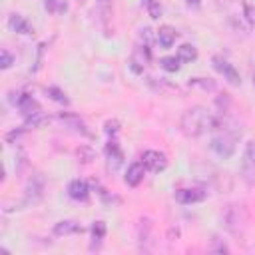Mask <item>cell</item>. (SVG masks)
Segmentation results:
<instances>
[{
  "mask_svg": "<svg viewBox=\"0 0 255 255\" xmlns=\"http://www.w3.org/2000/svg\"><path fill=\"white\" fill-rule=\"evenodd\" d=\"M177 58L179 62H193L197 58V48L193 44H181L177 48Z\"/></svg>",
  "mask_w": 255,
  "mask_h": 255,
  "instance_id": "obj_16",
  "label": "cell"
},
{
  "mask_svg": "<svg viewBox=\"0 0 255 255\" xmlns=\"http://www.w3.org/2000/svg\"><path fill=\"white\" fill-rule=\"evenodd\" d=\"M213 68L231 84V86H239L241 84V78H239V72L233 68V64H229L227 60H223V58H219V56H215L213 58Z\"/></svg>",
  "mask_w": 255,
  "mask_h": 255,
  "instance_id": "obj_6",
  "label": "cell"
},
{
  "mask_svg": "<svg viewBox=\"0 0 255 255\" xmlns=\"http://www.w3.org/2000/svg\"><path fill=\"white\" fill-rule=\"evenodd\" d=\"M104 129H106V133H108V135H112V137H114V135L120 131V124H118V120H108Z\"/></svg>",
  "mask_w": 255,
  "mask_h": 255,
  "instance_id": "obj_26",
  "label": "cell"
},
{
  "mask_svg": "<svg viewBox=\"0 0 255 255\" xmlns=\"http://www.w3.org/2000/svg\"><path fill=\"white\" fill-rule=\"evenodd\" d=\"M68 195L74 201H86L90 197V187H88V183L84 179H74L68 185Z\"/></svg>",
  "mask_w": 255,
  "mask_h": 255,
  "instance_id": "obj_12",
  "label": "cell"
},
{
  "mask_svg": "<svg viewBox=\"0 0 255 255\" xmlns=\"http://www.w3.org/2000/svg\"><path fill=\"white\" fill-rule=\"evenodd\" d=\"M76 155H78V159H80L82 163H92V161L96 159L94 149H92V147H88V145H80V147H78V151H76Z\"/></svg>",
  "mask_w": 255,
  "mask_h": 255,
  "instance_id": "obj_17",
  "label": "cell"
},
{
  "mask_svg": "<svg viewBox=\"0 0 255 255\" xmlns=\"http://www.w3.org/2000/svg\"><path fill=\"white\" fill-rule=\"evenodd\" d=\"M155 38H157V42H159L161 48H171V46L175 44L177 32H175V28H171V26H159Z\"/></svg>",
  "mask_w": 255,
  "mask_h": 255,
  "instance_id": "obj_14",
  "label": "cell"
},
{
  "mask_svg": "<svg viewBox=\"0 0 255 255\" xmlns=\"http://www.w3.org/2000/svg\"><path fill=\"white\" fill-rule=\"evenodd\" d=\"M82 231V225L72 221V219H64V221H58L54 225V235L62 237V235H74V233H80Z\"/></svg>",
  "mask_w": 255,
  "mask_h": 255,
  "instance_id": "obj_15",
  "label": "cell"
},
{
  "mask_svg": "<svg viewBox=\"0 0 255 255\" xmlns=\"http://www.w3.org/2000/svg\"><path fill=\"white\" fill-rule=\"evenodd\" d=\"M106 157H108V167L112 171H118L120 165L124 163V151L120 149V145H118L116 139H110L106 143Z\"/></svg>",
  "mask_w": 255,
  "mask_h": 255,
  "instance_id": "obj_8",
  "label": "cell"
},
{
  "mask_svg": "<svg viewBox=\"0 0 255 255\" xmlns=\"http://www.w3.org/2000/svg\"><path fill=\"white\" fill-rule=\"evenodd\" d=\"M58 2H60V0H46V10L54 14V12H56V4H58Z\"/></svg>",
  "mask_w": 255,
  "mask_h": 255,
  "instance_id": "obj_29",
  "label": "cell"
},
{
  "mask_svg": "<svg viewBox=\"0 0 255 255\" xmlns=\"http://www.w3.org/2000/svg\"><path fill=\"white\" fill-rule=\"evenodd\" d=\"M215 120H217V116H213L207 108L193 106V108H189L181 114L179 128H181V133L185 137L195 139V137L203 135L205 131H211L213 126H215Z\"/></svg>",
  "mask_w": 255,
  "mask_h": 255,
  "instance_id": "obj_1",
  "label": "cell"
},
{
  "mask_svg": "<svg viewBox=\"0 0 255 255\" xmlns=\"http://www.w3.org/2000/svg\"><path fill=\"white\" fill-rule=\"evenodd\" d=\"M141 163H143V167H145L147 171L159 173V171H163V169L167 167V157H165V153H161V151L147 149V151H143V155H141Z\"/></svg>",
  "mask_w": 255,
  "mask_h": 255,
  "instance_id": "obj_4",
  "label": "cell"
},
{
  "mask_svg": "<svg viewBox=\"0 0 255 255\" xmlns=\"http://www.w3.org/2000/svg\"><path fill=\"white\" fill-rule=\"evenodd\" d=\"M159 64L165 72H177L179 70V58L177 56H165L159 60Z\"/></svg>",
  "mask_w": 255,
  "mask_h": 255,
  "instance_id": "obj_18",
  "label": "cell"
},
{
  "mask_svg": "<svg viewBox=\"0 0 255 255\" xmlns=\"http://www.w3.org/2000/svg\"><path fill=\"white\" fill-rule=\"evenodd\" d=\"M8 28H10L12 32H16V34H32V32H34L32 24H30L24 16H20V14H10V18H8Z\"/></svg>",
  "mask_w": 255,
  "mask_h": 255,
  "instance_id": "obj_13",
  "label": "cell"
},
{
  "mask_svg": "<svg viewBox=\"0 0 255 255\" xmlns=\"http://www.w3.org/2000/svg\"><path fill=\"white\" fill-rule=\"evenodd\" d=\"M243 157H245V163H249V165L255 167V141H247V143H245V153H243Z\"/></svg>",
  "mask_w": 255,
  "mask_h": 255,
  "instance_id": "obj_23",
  "label": "cell"
},
{
  "mask_svg": "<svg viewBox=\"0 0 255 255\" xmlns=\"http://www.w3.org/2000/svg\"><path fill=\"white\" fill-rule=\"evenodd\" d=\"M207 197V193L199 187H187V189H179L175 191V199L183 205H189V203H197V201H203Z\"/></svg>",
  "mask_w": 255,
  "mask_h": 255,
  "instance_id": "obj_9",
  "label": "cell"
},
{
  "mask_svg": "<svg viewBox=\"0 0 255 255\" xmlns=\"http://www.w3.org/2000/svg\"><path fill=\"white\" fill-rule=\"evenodd\" d=\"M16 106H18V110H20L22 118L26 120V126L42 128V126H46V124H48V120H46V118H44V114H42L40 104H38L32 96L22 94V96L16 100Z\"/></svg>",
  "mask_w": 255,
  "mask_h": 255,
  "instance_id": "obj_3",
  "label": "cell"
},
{
  "mask_svg": "<svg viewBox=\"0 0 255 255\" xmlns=\"http://www.w3.org/2000/svg\"><path fill=\"white\" fill-rule=\"evenodd\" d=\"M46 94H48L54 102H58V104H64V106H66V104H70V100L66 98V94H64L60 88H56V86H50V88L46 90Z\"/></svg>",
  "mask_w": 255,
  "mask_h": 255,
  "instance_id": "obj_20",
  "label": "cell"
},
{
  "mask_svg": "<svg viewBox=\"0 0 255 255\" xmlns=\"http://www.w3.org/2000/svg\"><path fill=\"white\" fill-rule=\"evenodd\" d=\"M243 14H245L249 26H255V6L251 2H247V0L243 2Z\"/></svg>",
  "mask_w": 255,
  "mask_h": 255,
  "instance_id": "obj_24",
  "label": "cell"
},
{
  "mask_svg": "<svg viewBox=\"0 0 255 255\" xmlns=\"http://www.w3.org/2000/svg\"><path fill=\"white\" fill-rule=\"evenodd\" d=\"M106 237V223L104 221H96L92 225V239L94 241H102Z\"/></svg>",
  "mask_w": 255,
  "mask_h": 255,
  "instance_id": "obj_21",
  "label": "cell"
},
{
  "mask_svg": "<svg viewBox=\"0 0 255 255\" xmlns=\"http://www.w3.org/2000/svg\"><path fill=\"white\" fill-rule=\"evenodd\" d=\"M209 251H213V253H227L229 249H227L225 243H219V239L215 237V239H213V245L209 247Z\"/></svg>",
  "mask_w": 255,
  "mask_h": 255,
  "instance_id": "obj_27",
  "label": "cell"
},
{
  "mask_svg": "<svg viewBox=\"0 0 255 255\" xmlns=\"http://www.w3.org/2000/svg\"><path fill=\"white\" fill-rule=\"evenodd\" d=\"M189 88H201V90H215V82L209 78H191Z\"/></svg>",
  "mask_w": 255,
  "mask_h": 255,
  "instance_id": "obj_19",
  "label": "cell"
},
{
  "mask_svg": "<svg viewBox=\"0 0 255 255\" xmlns=\"http://www.w3.org/2000/svg\"><path fill=\"white\" fill-rule=\"evenodd\" d=\"M58 120L64 124V128H68V129H72V131H76V133H82V135H90L88 126H86V124H84V122H82L78 116L62 112V114L58 116Z\"/></svg>",
  "mask_w": 255,
  "mask_h": 255,
  "instance_id": "obj_10",
  "label": "cell"
},
{
  "mask_svg": "<svg viewBox=\"0 0 255 255\" xmlns=\"http://www.w3.org/2000/svg\"><path fill=\"white\" fill-rule=\"evenodd\" d=\"M12 64H14L12 54H10L8 50H2V52H0V68H2V70H8Z\"/></svg>",
  "mask_w": 255,
  "mask_h": 255,
  "instance_id": "obj_25",
  "label": "cell"
},
{
  "mask_svg": "<svg viewBox=\"0 0 255 255\" xmlns=\"http://www.w3.org/2000/svg\"><path fill=\"white\" fill-rule=\"evenodd\" d=\"M221 223L233 237H243L249 225V211L243 203H229L221 213Z\"/></svg>",
  "mask_w": 255,
  "mask_h": 255,
  "instance_id": "obj_2",
  "label": "cell"
},
{
  "mask_svg": "<svg viewBox=\"0 0 255 255\" xmlns=\"http://www.w3.org/2000/svg\"><path fill=\"white\" fill-rule=\"evenodd\" d=\"M177 239H179V227H169V231H167V241L173 243V241H177Z\"/></svg>",
  "mask_w": 255,
  "mask_h": 255,
  "instance_id": "obj_28",
  "label": "cell"
},
{
  "mask_svg": "<svg viewBox=\"0 0 255 255\" xmlns=\"http://www.w3.org/2000/svg\"><path fill=\"white\" fill-rule=\"evenodd\" d=\"M187 4H189V6H193V8H197V6L201 4V0H187Z\"/></svg>",
  "mask_w": 255,
  "mask_h": 255,
  "instance_id": "obj_30",
  "label": "cell"
},
{
  "mask_svg": "<svg viewBox=\"0 0 255 255\" xmlns=\"http://www.w3.org/2000/svg\"><path fill=\"white\" fill-rule=\"evenodd\" d=\"M143 175H145V167H143V163H141V161H135V163H131V165L128 167L124 181H126L129 187H137V185L141 183Z\"/></svg>",
  "mask_w": 255,
  "mask_h": 255,
  "instance_id": "obj_11",
  "label": "cell"
},
{
  "mask_svg": "<svg viewBox=\"0 0 255 255\" xmlns=\"http://www.w3.org/2000/svg\"><path fill=\"white\" fill-rule=\"evenodd\" d=\"M44 189H46L44 177H42L40 173H34V175L28 179V183H26V201H28V203L40 201L42 195H44Z\"/></svg>",
  "mask_w": 255,
  "mask_h": 255,
  "instance_id": "obj_5",
  "label": "cell"
},
{
  "mask_svg": "<svg viewBox=\"0 0 255 255\" xmlns=\"http://www.w3.org/2000/svg\"><path fill=\"white\" fill-rule=\"evenodd\" d=\"M253 86H255V72H253Z\"/></svg>",
  "mask_w": 255,
  "mask_h": 255,
  "instance_id": "obj_31",
  "label": "cell"
},
{
  "mask_svg": "<svg viewBox=\"0 0 255 255\" xmlns=\"http://www.w3.org/2000/svg\"><path fill=\"white\" fill-rule=\"evenodd\" d=\"M151 233H153V223H151V219H147V217H141L139 221H137V243H139V249H143V251H147L149 249V245H151Z\"/></svg>",
  "mask_w": 255,
  "mask_h": 255,
  "instance_id": "obj_7",
  "label": "cell"
},
{
  "mask_svg": "<svg viewBox=\"0 0 255 255\" xmlns=\"http://www.w3.org/2000/svg\"><path fill=\"white\" fill-rule=\"evenodd\" d=\"M145 10L151 18H159L161 16V6H159V0H145Z\"/></svg>",
  "mask_w": 255,
  "mask_h": 255,
  "instance_id": "obj_22",
  "label": "cell"
}]
</instances>
